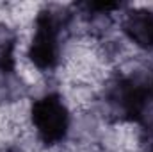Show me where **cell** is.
Here are the masks:
<instances>
[{
    "instance_id": "obj_3",
    "label": "cell",
    "mask_w": 153,
    "mask_h": 152,
    "mask_svg": "<svg viewBox=\"0 0 153 152\" xmlns=\"http://www.w3.org/2000/svg\"><path fill=\"white\" fill-rule=\"evenodd\" d=\"M123 32L141 48H153V11L134 9L123 16Z\"/></svg>"
},
{
    "instance_id": "obj_1",
    "label": "cell",
    "mask_w": 153,
    "mask_h": 152,
    "mask_svg": "<svg viewBox=\"0 0 153 152\" xmlns=\"http://www.w3.org/2000/svg\"><path fill=\"white\" fill-rule=\"evenodd\" d=\"M71 14L62 7H46L36 18L29 57L39 70H52L59 63L61 36L68 29Z\"/></svg>"
},
{
    "instance_id": "obj_4",
    "label": "cell",
    "mask_w": 153,
    "mask_h": 152,
    "mask_svg": "<svg viewBox=\"0 0 153 152\" xmlns=\"http://www.w3.org/2000/svg\"><path fill=\"white\" fill-rule=\"evenodd\" d=\"M25 84L14 68H0V104L16 102L23 97Z\"/></svg>"
},
{
    "instance_id": "obj_5",
    "label": "cell",
    "mask_w": 153,
    "mask_h": 152,
    "mask_svg": "<svg viewBox=\"0 0 153 152\" xmlns=\"http://www.w3.org/2000/svg\"><path fill=\"white\" fill-rule=\"evenodd\" d=\"M14 32L7 25L0 23V68H14Z\"/></svg>"
},
{
    "instance_id": "obj_2",
    "label": "cell",
    "mask_w": 153,
    "mask_h": 152,
    "mask_svg": "<svg viewBox=\"0 0 153 152\" xmlns=\"http://www.w3.org/2000/svg\"><path fill=\"white\" fill-rule=\"evenodd\" d=\"M30 114L38 138L45 145H55L66 138L70 129V113L59 95L48 93L34 100Z\"/></svg>"
}]
</instances>
